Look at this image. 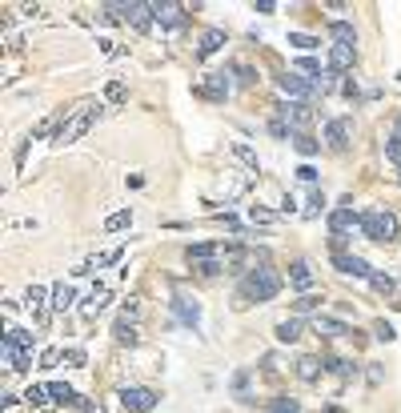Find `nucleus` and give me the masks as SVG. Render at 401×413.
I'll return each mask as SVG.
<instances>
[{
	"instance_id": "f257e3e1",
	"label": "nucleus",
	"mask_w": 401,
	"mask_h": 413,
	"mask_svg": "<svg viewBox=\"0 0 401 413\" xmlns=\"http://www.w3.org/2000/svg\"><path fill=\"white\" fill-rule=\"evenodd\" d=\"M281 285H285V277L273 269V265H253L249 273H245V281H241V289H237V305H265V301H273L277 293H281Z\"/></svg>"
},
{
	"instance_id": "f03ea898",
	"label": "nucleus",
	"mask_w": 401,
	"mask_h": 413,
	"mask_svg": "<svg viewBox=\"0 0 401 413\" xmlns=\"http://www.w3.org/2000/svg\"><path fill=\"white\" fill-rule=\"evenodd\" d=\"M96 116H100V100H80L76 109H65V120L56 125L52 145H72V140H80L85 133H89V125H93Z\"/></svg>"
},
{
	"instance_id": "7ed1b4c3",
	"label": "nucleus",
	"mask_w": 401,
	"mask_h": 413,
	"mask_svg": "<svg viewBox=\"0 0 401 413\" xmlns=\"http://www.w3.org/2000/svg\"><path fill=\"white\" fill-rule=\"evenodd\" d=\"M32 349H36V333H28L21 325H8L4 329V361L12 373H24L32 366Z\"/></svg>"
},
{
	"instance_id": "20e7f679",
	"label": "nucleus",
	"mask_w": 401,
	"mask_h": 413,
	"mask_svg": "<svg viewBox=\"0 0 401 413\" xmlns=\"http://www.w3.org/2000/svg\"><path fill=\"white\" fill-rule=\"evenodd\" d=\"M361 233L369 241H378V245H393L401 237V221L389 209H369V213H361Z\"/></svg>"
},
{
	"instance_id": "39448f33",
	"label": "nucleus",
	"mask_w": 401,
	"mask_h": 413,
	"mask_svg": "<svg viewBox=\"0 0 401 413\" xmlns=\"http://www.w3.org/2000/svg\"><path fill=\"white\" fill-rule=\"evenodd\" d=\"M221 245H213V241H197V245H189L185 249V261H189L193 269L201 277H217L221 269H225V261H221Z\"/></svg>"
},
{
	"instance_id": "423d86ee",
	"label": "nucleus",
	"mask_w": 401,
	"mask_h": 413,
	"mask_svg": "<svg viewBox=\"0 0 401 413\" xmlns=\"http://www.w3.org/2000/svg\"><path fill=\"white\" fill-rule=\"evenodd\" d=\"M354 229H361V213H354V201L345 197V201L329 213V233H333V241H345Z\"/></svg>"
},
{
	"instance_id": "0eeeda50",
	"label": "nucleus",
	"mask_w": 401,
	"mask_h": 413,
	"mask_svg": "<svg viewBox=\"0 0 401 413\" xmlns=\"http://www.w3.org/2000/svg\"><path fill=\"white\" fill-rule=\"evenodd\" d=\"M277 116H281L285 125H289V133H293V137L309 133V125H313V109H309L305 100H289V105H277Z\"/></svg>"
},
{
	"instance_id": "6e6552de",
	"label": "nucleus",
	"mask_w": 401,
	"mask_h": 413,
	"mask_svg": "<svg viewBox=\"0 0 401 413\" xmlns=\"http://www.w3.org/2000/svg\"><path fill=\"white\" fill-rule=\"evenodd\" d=\"M157 401H161V393L149 390V385H129V390H120V405L129 413H149V410H157Z\"/></svg>"
},
{
	"instance_id": "1a4fd4ad",
	"label": "nucleus",
	"mask_w": 401,
	"mask_h": 413,
	"mask_svg": "<svg viewBox=\"0 0 401 413\" xmlns=\"http://www.w3.org/2000/svg\"><path fill=\"white\" fill-rule=\"evenodd\" d=\"M277 89L285 92V96H293V100H313L317 92H313V85H309V76H297V72H281L277 76Z\"/></svg>"
},
{
	"instance_id": "9d476101",
	"label": "nucleus",
	"mask_w": 401,
	"mask_h": 413,
	"mask_svg": "<svg viewBox=\"0 0 401 413\" xmlns=\"http://www.w3.org/2000/svg\"><path fill=\"white\" fill-rule=\"evenodd\" d=\"M120 12V21L124 24H133L137 32H149L153 28V4H113Z\"/></svg>"
},
{
	"instance_id": "9b49d317",
	"label": "nucleus",
	"mask_w": 401,
	"mask_h": 413,
	"mask_svg": "<svg viewBox=\"0 0 401 413\" xmlns=\"http://www.w3.org/2000/svg\"><path fill=\"white\" fill-rule=\"evenodd\" d=\"M349 137H354V125L349 120H325V145L333 153H345L349 149Z\"/></svg>"
},
{
	"instance_id": "f8f14e48",
	"label": "nucleus",
	"mask_w": 401,
	"mask_h": 413,
	"mask_svg": "<svg viewBox=\"0 0 401 413\" xmlns=\"http://www.w3.org/2000/svg\"><path fill=\"white\" fill-rule=\"evenodd\" d=\"M333 265H337L341 273L373 277V269H369V261H365V257H354V253H345V249H333Z\"/></svg>"
},
{
	"instance_id": "ddd939ff",
	"label": "nucleus",
	"mask_w": 401,
	"mask_h": 413,
	"mask_svg": "<svg viewBox=\"0 0 401 413\" xmlns=\"http://www.w3.org/2000/svg\"><path fill=\"white\" fill-rule=\"evenodd\" d=\"M229 89H233V85H229V76H225V72H209V81H205V85H197V96L225 100V96H229Z\"/></svg>"
},
{
	"instance_id": "4468645a",
	"label": "nucleus",
	"mask_w": 401,
	"mask_h": 413,
	"mask_svg": "<svg viewBox=\"0 0 401 413\" xmlns=\"http://www.w3.org/2000/svg\"><path fill=\"white\" fill-rule=\"evenodd\" d=\"M153 21H161L165 28H181L185 24V8L181 4H153Z\"/></svg>"
},
{
	"instance_id": "2eb2a0df",
	"label": "nucleus",
	"mask_w": 401,
	"mask_h": 413,
	"mask_svg": "<svg viewBox=\"0 0 401 413\" xmlns=\"http://www.w3.org/2000/svg\"><path fill=\"white\" fill-rule=\"evenodd\" d=\"M289 285L301 289V293L313 289V269H309V261H293V265H289Z\"/></svg>"
},
{
	"instance_id": "dca6fc26",
	"label": "nucleus",
	"mask_w": 401,
	"mask_h": 413,
	"mask_svg": "<svg viewBox=\"0 0 401 413\" xmlns=\"http://www.w3.org/2000/svg\"><path fill=\"white\" fill-rule=\"evenodd\" d=\"M354 61H357V48H341V45L329 48V72H349Z\"/></svg>"
},
{
	"instance_id": "f3484780",
	"label": "nucleus",
	"mask_w": 401,
	"mask_h": 413,
	"mask_svg": "<svg viewBox=\"0 0 401 413\" xmlns=\"http://www.w3.org/2000/svg\"><path fill=\"white\" fill-rule=\"evenodd\" d=\"M329 36H333V41H337L341 48H357V32H354V24L333 21V24H329Z\"/></svg>"
},
{
	"instance_id": "a211bd4d",
	"label": "nucleus",
	"mask_w": 401,
	"mask_h": 413,
	"mask_svg": "<svg viewBox=\"0 0 401 413\" xmlns=\"http://www.w3.org/2000/svg\"><path fill=\"white\" fill-rule=\"evenodd\" d=\"M301 333H305V321H301V317H289V321L277 325V341L281 345H293Z\"/></svg>"
},
{
	"instance_id": "6ab92c4d",
	"label": "nucleus",
	"mask_w": 401,
	"mask_h": 413,
	"mask_svg": "<svg viewBox=\"0 0 401 413\" xmlns=\"http://www.w3.org/2000/svg\"><path fill=\"white\" fill-rule=\"evenodd\" d=\"M48 401H56V405H76L80 397H76V390H72V385H61V381H52V385H48Z\"/></svg>"
},
{
	"instance_id": "aec40b11",
	"label": "nucleus",
	"mask_w": 401,
	"mask_h": 413,
	"mask_svg": "<svg viewBox=\"0 0 401 413\" xmlns=\"http://www.w3.org/2000/svg\"><path fill=\"white\" fill-rule=\"evenodd\" d=\"M221 45H225V32H221V28H209V32L201 36V45H197V56H213Z\"/></svg>"
},
{
	"instance_id": "412c9836",
	"label": "nucleus",
	"mask_w": 401,
	"mask_h": 413,
	"mask_svg": "<svg viewBox=\"0 0 401 413\" xmlns=\"http://www.w3.org/2000/svg\"><path fill=\"white\" fill-rule=\"evenodd\" d=\"M313 329H317V333H325V337H345V333H354L345 321H333V317H317Z\"/></svg>"
},
{
	"instance_id": "4be33fe9",
	"label": "nucleus",
	"mask_w": 401,
	"mask_h": 413,
	"mask_svg": "<svg viewBox=\"0 0 401 413\" xmlns=\"http://www.w3.org/2000/svg\"><path fill=\"white\" fill-rule=\"evenodd\" d=\"M321 369H325L321 357H301V361H297V377H301V381H317V377H321Z\"/></svg>"
},
{
	"instance_id": "5701e85b",
	"label": "nucleus",
	"mask_w": 401,
	"mask_h": 413,
	"mask_svg": "<svg viewBox=\"0 0 401 413\" xmlns=\"http://www.w3.org/2000/svg\"><path fill=\"white\" fill-rule=\"evenodd\" d=\"M72 301H76V289H72V285H65V281H61V285H56V289H52V309H56V313H65V309H69Z\"/></svg>"
},
{
	"instance_id": "b1692460",
	"label": "nucleus",
	"mask_w": 401,
	"mask_h": 413,
	"mask_svg": "<svg viewBox=\"0 0 401 413\" xmlns=\"http://www.w3.org/2000/svg\"><path fill=\"white\" fill-rule=\"evenodd\" d=\"M173 305H177V313H181V321H185V325H197V321H201V309H197V301L177 297Z\"/></svg>"
},
{
	"instance_id": "393cba45",
	"label": "nucleus",
	"mask_w": 401,
	"mask_h": 413,
	"mask_svg": "<svg viewBox=\"0 0 401 413\" xmlns=\"http://www.w3.org/2000/svg\"><path fill=\"white\" fill-rule=\"evenodd\" d=\"M113 333H117V341H120V345H137V341H141V333H137V325L129 321V317H120V321H117V329H113Z\"/></svg>"
},
{
	"instance_id": "a878e982",
	"label": "nucleus",
	"mask_w": 401,
	"mask_h": 413,
	"mask_svg": "<svg viewBox=\"0 0 401 413\" xmlns=\"http://www.w3.org/2000/svg\"><path fill=\"white\" fill-rule=\"evenodd\" d=\"M293 149H297L301 157H317V153H321V140L309 137V133H301V137H293Z\"/></svg>"
},
{
	"instance_id": "bb28decb",
	"label": "nucleus",
	"mask_w": 401,
	"mask_h": 413,
	"mask_svg": "<svg viewBox=\"0 0 401 413\" xmlns=\"http://www.w3.org/2000/svg\"><path fill=\"white\" fill-rule=\"evenodd\" d=\"M45 297H48V289H45V285H32V289L24 293V305H28L32 313H41V309H45Z\"/></svg>"
},
{
	"instance_id": "cd10ccee",
	"label": "nucleus",
	"mask_w": 401,
	"mask_h": 413,
	"mask_svg": "<svg viewBox=\"0 0 401 413\" xmlns=\"http://www.w3.org/2000/svg\"><path fill=\"white\" fill-rule=\"evenodd\" d=\"M129 225H133V209H120V213H113V217L105 221L109 233H120V229H129Z\"/></svg>"
},
{
	"instance_id": "c85d7f7f",
	"label": "nucleus",
	"mask_w": 401,
	"mask_h": 413,
	"mask_svg": "<svg viewBox=\"0 0 401 413\" xmlns=\"http://www.w3.org/2000/svg\"><path fill=\"white\" fill-rule=\"evenodd\" d=\"M233 157H241V161L249 165V169H253V173H257V169H261L257 153H253V149H249V145H245V140H233Z\"/></svg>"
},
{
	"instance_id": "c756f323",
	"label": "nucleus",
	"mask_w": 401,
	"mask_h": 413,
	"mask_svg": "<svg viewBox=\"0 0 401 413\" xmlns=\"http://www.w3.org/2000/svg\"><path fill=\"white\" fill-rule=\"evenodd\" d=\"M48 401V385H28V393H24V405L32 410V405H45Z\"/></svg>"
},
{
	"instance_id": "7c9ffc66",
	"label": "nucleus",
	"mask_w": 401,
	"mask_h": 413,
	"mask_svg": "<svg viewBox=\"0 0 401 413\" xmlns=\"http://www.w3.org/2000/svg\"><path fill=\"white\" fill-rule=\"evenodd\" d=\"M317 305H321V297H317V293H301V297L293 301V313H313Z\"/></svg>"
},
{
	"instance_id": "2f4dec72",
	"label": "nucleus",
	"mask_w": 401,
	"mask_h": 413,
	"mask_svg": "<svg viewBox=\"0 0 401 413\" xmlns=\"http://www.w3.org/2000/svg\"><path fill=\"white\" fill-rule=\"evenodd\" d=\"M325 369H333L337 377H349V373H354V361H345V357H325Z\"/></svg>"
},
{
	"instance_id": "473e14b6",
	"label": "nucleus",
	"mask_w": 401,
	"mask_h": 413,
	"mask_svg": "<svg viewBox=\"0 0 401 413\" xmlns=\"http://www.w3.org/2000/svg\"><path fill=\"white\" fill-rule=\"evenodd\" d=\"M273 413H301L297 397H273Z\"/></svg>"
},
{
	"instance_id": "72a5a7b5",
	"label": "nucleus",
	"mask_w": 401,
	"mask_h": 413,
	"mask_svg": "<svg viewBox=\"0 0 401 413\" xmlns=\"http://www.w3.org/2000/svg\"><path fill=\"white\" fill-rule=\"evenodd\" d=\"M385 161H393V165L401 169V137H398V133L385 140Z\"/></svg>"
},
{
	"instance_id": "f704fd0d",
	"label": "nucleus",
	"mask_w": 401,
	"mask_h": 413,
	"mask_svg": "<svg viewBox=\"0 0 401 413\" xmlns=\"http://www.w3.org/2000/svg\"><path fill=\"white\" fill-rule=\"evenodd\" d=\"M369 285H373L378 293H393V277H389V273H373V277H369Z\"/></svg>"
},
{
	"instance_id": "c9c22d12",
	"label": "nucleus",
	"mask_w": 401,
	"mask_h": 413,
	"mask_svg": "<svg viewBox=\"0 0 401 413\" xmlns=\"http://www.w3.org/2000/svg\"><path fill=\"white\" fill-rule=\"evenodd\" d=\"M321 205H325V193H321V189H313V197H309V209H305V217H309V221H313V217L321 213Z\"/></svg>"
},
{
	"instance_id": "e433bc0d",
	"label": "nucleus",
	"mask_w": 401,
	"mask_h": 413,
	"mask_svg": "<svg viewBox=\"0 0 401 413\" xmlns=\"http://www.w3.org/2000/svg\"><path fill=\"white\" fill-rule=\"evenodd\" d=\"M65 361H69L72 369H85V361H89V353H85V349H65Z\"/></svg>"
},
{
	"instance_id": "4c0bfd02",
	"label": "nucleus",
	"mask_w": 401,
	"mask_h": 413,
	"mask_svg": "<svg viewBox=\"0 0 401 413\" xmlns=\"http://www.w3.org/2000/svg\"><path fill=\"white\" fill-rule=\"evenodd\" d=\"M373 337H378V341H393L398 333H393V325H389V321H378V325H373Z\"/></svg>"
},
{
	"instance_id": "58836bf2",
	"label": "nucleus",
	"mask_w": 401,
	"mask_h": 413,
	"mask_svg": "<svg viewBox=\"0 0 401 413\" xmlns=\"http://www.w3.org/2000/svg\"><path fill=\"white\" fill-rule=\"evenodd\" d=\"M289 45H297V48H317V41H313V36H305V32H289Z\"/></svg>"
},
{
	"instance_id": "ea45409f",
	"label": "nucleus",
	"mask_w": 401,
	"mask_h": 413,
	"mask_svg": "<svg viewBox=\"0 0 401 413\" xmlns=\"http://www.w3.org/2000/svg\"><path fill=\"white\" fill-rule=\"evenodd\" d=\"M297 69H301V72H309V81H313V76H321V65H317L313 56H301V61H297Z\"/></svg>"
},
{
	"instance_id": "a19ab883",
	"label": "nucleus",
	"mask_w": 401,
	"mask_h": 413,
	"mask_svg": "<svg viewBox=\"0 0 401 413\" xmlns=\"http://www.w3.org/2000/svg\"><path fill=\"white\" fill-rule=\"evenodd\" d=\"M105 96H109V100H113V105H120V100H124V96H129V92H124V85H120V81H113V85H109V89H105Z\"/></svg>"
},
{
	"instance_id": "79ce46f5",
	"label": "nucleus",
	"mask_w": 401,
	"mask_h": 413,
	"mask_svg": "<svg viewBox=\"0 0 401 413\" xmlns=\"http://www.w3.org/2000/svg\"><path fill=\"white\" fill-rule=\"evenodd\" d=\"M249 221H253V225H273V213H265V209H249Z\"/></svg>"
},
{
	"instance_id": "37998d69",
	"label": "nucleus",
	"mask_w": 401,
	"mask_h": 413,
	"mask_svg": "<svg viewBox=\"0 0 401 413\" xmlns=\"http://www.w3.org/2000/svg\"><path fill=\"white\" fill-rule=\"evenodd\" d=\"M269 133H273V137H289V125H285L281 116H273V120H269Z\"/></svg>"
},
{
	"instance_id": "c03bdc74",
	"label": "nucleus",
	"mask_w": 401,
	"mask_h": 413,
	"mask_svg": "<svg viewBox=\"0 0 401 413\" xmlns=\"http://www.w3.org/2000/svg\"><path fill=\"white\" fill-rule=\"evenodd\" d=\"M61 357H65L61 349H45V357H41V366H45V369H52V366H56V361H61Z\"/></svg>"
},
{
	"instance_id": "a18cd8bd",
	"label": "nucleus",
	"mask_w": 401,
	"mask_h": 413,
	"mask_svg": "<svg viewBox=\"0 0 401 413\" xmlns=\"http://www.w3.org/2000/svg\"><path fill=\"white\" fill-rule=\"evenodd\" d=\"M297 177H301V181H317V169H313V165H301Z\"/></svg>"
},
{
	"instance_id": "49530a36",
	"label": "nucleus",
	"mask_w": 401,
	"mask_h": 413,
	"mask_svg": "<svg viewBox=\"0 0 401 413\" xmlns=\"http://www.w3.org/2000/svg\"><path fill=\"white\" fill-rule=\"evenodd\" d=\"M80 405H85V413H105L100 405H93V401H80Z\"/></svg>"
},
{
	"instance_id": "de8ad7c7",
	"label": "nucleus",
	"mask_w": 401,
	"mask_h": 413,
	"mask_svg": "<svg viewBox=\"0 0 401 413\" xmlns=\"http://www.w3.org/2000/svg\"><path fill=\"white\" fill-rule=\"evenodd\" d=\"M398 137H401V116H398Z\"/></svg>"
},
{
	"instance_id": "09e8293b",
	"label": "nucleus",
	"mask_w": 401,
	"mask_h": 413,
	"mask_svg": "<svg viewBox=\"0 0 401 413\" xmlns=\"http://www.w3.org/2000/svg\"><path fill=\"white\" fill-rule=\"evenodd\" d=\"M398 181H401V177H398Z\"/></svg>"
}]
</instances>
